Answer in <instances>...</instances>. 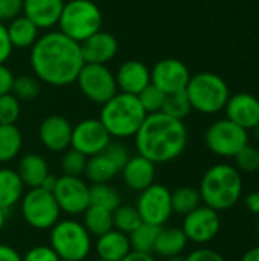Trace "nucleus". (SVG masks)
Returning a JSON list of instances; mask_svg holds the SVG:
<instances>
[{
  "label": "nucleus",
  "mask_w": 259,
  "mask_h": 261,
  "mask_svg": "<svg viewBox=\"0 0 259 261\" xmlns=\"http://www.w3.org/2000/svg\"><path fill=\"white\" fill-rule=\"evenodd\" d=\"M29 61L34 75L53 87L70 86L84 66L79 43L61 31H50L38 37L31 47Z\"/></svg>",
  "instance_id": "nucleus-1"
},
{
  "label": "nucleus",
  "mask_w": 259,
  "mask_h": 261,
  "mask_svg": "<svg viewBox=\"0 0 259 261\" xmlns=\"http://www.w3.org/2000/svg\"><path fill=\"white\" fill-rule=\"evenodd\" d=\"M137 154L153 164H166L177 159L186 148L188 130L183 121L163 112L150 113L134 135Z\"/></svg>",
  "instance_id": "nucleus-2"
},
{
  "label": "nucleus",
  "mask_w": 259,
  "mask_h": 261,
  "mask_svg": "<svg viewBox=\"0 0 259 261\" xmlns=\"http://www.w3.org/2000/svg\"><path fill=\"white\" fill-rule=\"evenodd\" d=\"M198 191L203 205L218 213L226 211L240 202L243 179L234 165L217 164L203 174Z\"/></svg>",
  "instance_id": "nucleus-3"
},
{
  "label": "nucleus",
  "mask_w": 259,
  "mask_h": 261,
  "mask_svg": "<svg viewBox=\"0 0 259 261\" xmlns=\"http://www.w3.org/2000/svg\"><path fill=\"white\" fill-rule=\"evenodd\" d=\"M147 112L140 106L136 95L118 92L111 99L102 104L99 121L104 124L111 138H133L140 128Z\"/></svg>",
  "instance_id": "nucleus-4"
},
{
  "label": "nucleus",
  "mask_w": 259,
  "mask_h": 261,
  "mask_svg": "<svg viewBox=\"0 0 259 261\" xmlns=\"http://www.w3.org/2000/svg\"><path fill=\"white\" fill-rule=\"evenodd\" d=\"M185 92L192 110L205 115L223 110L231 96L226 81L214 72H198L192 75Z\"/></svg>",
  "instance_id": "nucleus-5"
},
{
  "label": "nucleus",
  "mask_w": 259,
  "mask_h": 261,
  "mask_svg": "<svg viewBox=\"0 0 259 261\" xmlns=\"http://www.w3.org/2000/svg\"><path fill=\"white\" fill-rule=\"evenodd\" d=\"M102 26V12L92 0H67L58 20V31L76 43H82Z\"/></svg>",
  "instance_id": "nucleus-6"
},
{
  "label": "nucleus",
  "mask_w": 259,
  "mask_h": 261,
  "mask_svg": "<svg viewBox=\"0 0 259 261\" xmlns=\"http://www.w3.org/2000/svg\"><path fill=\"white\" fill-rule=\"evenodd\" d=\"M50 248L60 258L82 261L92 249V239L82 223L58 220L50 228Z\"/></svg>",
  "instance_id": "nucleus-7"
},
{
  "label": "nucleus",
  "mask_w": 259,
  "mask_h": 261,
  "mask_svg": "<svg viewBox=\"0 0 259 261\" xmlns=\"http://www.w3.org/2000/svg\"><path fill=\"white\" fill-rule=\"evenodd\" d=\"M21 214L29 226L34 229H50L58 220L61 210L52 193L43 188H31L21 197Z\"/></svg>",
  "instance_id": "nucleus-8"
},
{
  "label": "nucleus",
  "mask_w": 259,
  "mask_h": 261,
  "mask_svg": "<svg viewBox=\"0 0 259 261\" xmlns=\"http://www.w3.org/2000/svg\"><path fill=\"white\" fill-rule=\"evenodd\" d=\"M75 83L89 101L101 106L119 92L114 73L107 67V64L84 63Z\"/></svg>",
  "instance_id": "nucleus-9"
},
{
  "label": "nucleus",
  "mask_w": 259,
  "mask_h": 261,
  "mask_svg": "<svg viewBox=\"0 0 259 261\" xmlns=\"http://www.w3.org/2000/svg\"><path fill=\"white\" fill-rule=\"evenodd\" d=\"M205 142L214 154L221 158H234L249 144V133L246 128L224 118L209 125L205 135Z\"/></svg>",
  "instance_id": "nucleus-10"
},
{
  "label": "nucleus",
  "mask_w": 259,
  "mask_h": 261,
  "mask_svg": "<svg viewBox=\"0 0 259 261\" xmlns=\"http://www.w3.org/2000/svg\"><path fill=\"white\" fill-rule=\"evenodd\" d=\"M136 210L142 222L156 226H163L172 216L171 191L160 184L150 185L147 190L140 191Z\"/></svg>",
  "instance_id": "nucleus-11"
},
{
  "label": "nucleus",
  "mask_w": 259,
  "mask_h": 261,
  "mask_svg": "<svg viewBox=\"0 0 259 261\" xmlns=\"http://www.w3.org/2000/svg\"><path fill=\"white\" fill-rule=\"evenodd\" d=\"M221 228V219L218 211L200 205L194 211L185 216L183 219V232L188 239V242L197 243V245H205L212 242Z\"/></svg>",
  "instance_id": "nucleus-12"
},
{
  "label": "nucleus",
  "mask_w": 259,
  "mask_h": 261,
  "mask_svg": "<svg viewBox=\"0 0 259 261\" xmlns=\"http://www.w3.org/2000/svg\"><path fill=\"white\" fill-rule=\"evenodd\" d=\"M89 190L90 187L81 177L63 174L61 177H58L56 187L52 194L63 213L78 216L90 206Z\"/></svg>",
  "instance_id": "nucleus-13"
},
{
  "label": "nucleus",
  "mask_w": 259,
  "mask_h": 261,
  "mask_svg": "<svg viewBox=\"0 0 259 261\" xmlns=\"http://www.w3.org/2000/svg\"><path fill=\"white\" fill-rule=\"evenodd\" d=\"M111 141L110 133L99 121V118H87L79 121L72 128L70 147L85 154L87 158L101 153Z\"/></svg>",
  "instance_id": "nucleus-14"
},
{
  "label": "nucleus",
  "mask_w": 259,
  "mask_h": 261,
  "mask_svg": "<svg viewBox=\"0 0 259 261\" xmlns=\"http://www.w3.org/2000/svg\"><path fill=\"white\" fill-rule=\"evenodd\" d=\"M189 69L177 58L159 60L151 69V84L159 87L166 95L183 92L189 83Z\"/></svg>",
  "instance_id": "nucleus-15"
},
{
  "label": "nucleus",
  "mask_w": 259,
  "mask_h": 261,
  "mask_svg": "<svg viewBox=\"0 0 259 261\" xmlns=\"http://www.w3.org/2000/svg\"><path fill=\"white\" fill-rule=\"evenodd\" d=\"M73 125L60 115H50L44 118L38 128V136L41 144L53 153L64 151L70 147Z\"/></svg>",
  "instance_id": "nucleus-16"
},
{
  "label": "nucleus",
  "mask_w": 259,
  "mask_h": 261,
  "mask_svg": "<svg viewBox=\"0 0 259 261\" xmlns=\"http://www.w3.org/2000/svg\"><path fill=\"white\" fill-rule=\"evenodd\" d=\"M224 110L227 119L246 130H253L259 124V99L252 93L243 92L229 96Z\"/></svg>",
  "instance_id": "nucleus-17"
},
{
  "label": "nucleus",
  "mask_w": 259,
  "mask_h": 261,
  "mask_svg": "<svg viewBox=\"0 0 259 261\" xmlns=\"http://www.w3.org/2000/svg\"><path fill=\"white\" fill-rule=\"evenodd\" d=\"M79 47L84 63L107 64L116 57L119 50V43L113 34L105 31H98L92 37L79 43Z\"/></svg>",
  "instance_id": "nucleus-18"
},
{
  "label": "nucleus",
  "mask_w": 259,
  "mask_h": 261,
  "mask_svg": "<svg viewBox=\"0 0 259 261\" xmlns=\"http://www.w3.org/2000/svg\"><path fill=\"white\" fill-rule=\"evenodd\" d=\"M118 90L128 95H139L151 83V69L139 60H127L114 73Z\"/></svg>",
  "instance_id": "nucleus-19"
},
{
  "label": "nucleus",
  "mask_w": 259,
  "mask_h": 261,
  "mask_svg": "<svg viewBox=\"0 0 259 261\" xmlns=\"http://www.w3.org/2000/svg\"><path fill=\"white\" fill-rule=\"evenodd\" d=\"M66 0H23L21 14L41 29H52L58 24Z\"/></svg>",
  "instance_id": "nucleus-20"
},
{
  "label": "nucleus",
  "mask_w": 259,
  "mask_h": 261,
  "mask_svg": "<svg viewBox=\"0 0 259 261\" xmlns=\"http://www.w3.org/2000/svg\"><path fill=\"white\" fill-rule=\"evenodd\" d=\"M121 173H122L125 185L130 190L140 193L154 184L156 164H153L150 159H147L140 154L130 156V159L127 161V164L124 165Z\"/></svg>",
  "instance_id": "nucleus-21"
},
{
  "label": "nucleus",
  "mask_w": 259,
  "mask_h": 261,
  "mask_svg": "<svg viewBox=\"0 0 259 261\" xmlns=\"http://www.w3.org/2000/svg\"><path fill=\"white\" fill-rule=\"evenodd\" d=\"M130 252H131V246H130L128 236L118 229H111L104 236L98 237L96 254L102 260L121 261Z\"/></svg>",
  "instance_id": "nucleus-22"
},
{
  "label": "nucleus",
  "mask_w": 259,
  "mask_h": 261,
  "mask_svg": "<svg viewBox=\"0 0 259 261\" xmlns=\"http://www.w3.org/2000/svg\"><path fill=\"white\" fill-rule=\"evenodd\" d=\"M15 171L18 173L24 187H29V188L41 187L43 180L50 173L46 159L37 153H27V154L21 156Z\"/></svg>",
  "instance_id": "nucleus-23"
},
{
  "label": "nucleus",
  "mask_w": 259,
  "mask_h": 261,
  "mask_svg": "<svg viewBox=\"0 0 259 261\" xmlns=\"http://www.w3.org/2000/svg\"><path fill=\"white\" fill-rule=\"evenodd\" d=\"M6 31L12 47L17 49H31L40 37V29L23 14L9 20Z\"/></svg>",
  "instance_id": "nucleus-24"
},
{
  "label": "nucleus",
  "mask_w": 259,
  "mask_h": 261,
  "mask_svg": "<svg viewBox=\"0 0 259 261\" xmlns=\"http://www.w3.org/2000/svg\"><path fill=\"white\" fill-rule=\"evenodd\" d=\"M188 245V239L182 228H160L154 245V254L168 258L174 255H182Z\"/></svg>",
  "instance_id": "nucleus-25"
},
{
  "label": "nucleus",
  "mask_w": 259,
  "mask_h": 261,
  "mask_svg": "<svg viewBox=\"0 0 259 261\" xmlns=\"http://www.w3.org/2000/svg\"><path fill=\"white\" fill-rule=\"evenodd\" d=\"M24 194V184L18 173L11 168H0V208L9 210L21 200Z\"/></svg>",
  "instance_id": "nucleus-26"
},
{
  "label": "nucleus",
  "mask_w": 259,
  "mask_h": 261,
  "mask_svg": "<svg viewBox=\"0 0 259 261\" xmlns=\"http://www.w3.org/2000/svg\"><path fill=\"white\" fill-rule=\"evenodd\" d=\"M118 173H121L119 168L104 151L90 156L87 159V165L84 171V174L92 184H108Z\"/></svg>",
  "instance_id": "nucleus-27"
},
{
  "label": "nucleus",
  "mask_w": 259,
  "mask_h": 261,
  "mask_svg": "<svg viewBox=\"0 0 259 261\" xmlns=\"http://www.w3.org/2000/svg\"><path fill=\"white\" fill-rule=\"evenodd\" d=\"M23 136L15 124H0V164L11 162L21 150Z\"/></svg>",
  "instance_id": "nucleus-28"
},
{
  "label": "nucleus",
  "mask_w": 259,
  "mask_h": 261,
  "mask_svg": "<svg viewBox=\"0 0 259 261\" xmlns=\"http://www.w3.org/2000/svg\"><path fill=\"white\" fill-rule=\"evenodd\" d=\"M84 228L90 236L101 237L113 229V211L90 205L84 213Z\"/></svg>",
  "instance_id": "nucleus-29"
},
{
  "label": "nucleus",
  "mask_w": 259,
  "mask_h": 261,
  "mask_svg": "<svg viewBox=\"0 0 259 261\" xmlns=\"http://www.w3.org/2000/svg\"><path fill=\"white\" fill-rule=\"evenodd\" d=\"M160 228L162 226H156V225H150V223L142 222L133 232L128 234L131 251L143 252V254H153L157 236L160 232Z\"/></svg>",
  "instance_id": "nucleus-30"
},
{
  "label": "nucleus",
  "mask_w": 259,
  "mask_h": 261,
  "mask_svg": "<svg viewBox=\"0 0 259 261\" xmlns=\"http://www.w3.org/2000/svg\"><path fill=\"white\" fill-rule=\"evenodd\" d=\"M202 205L200 191L192 187H180L171 193V206L172 213L179 216H186Z\"/></svg>",
  "instance_id": "nucleus-31"
},
{
  "label": "nucleus",
  "mask_w": 259,
  "mask_h": 261,
  "mask_svg": "<svg viewBox=\"0 0 259 261\" xmlns=\"http://www.w3.org/2000/svg\"><path fill=\"white\" fill-rule=\"evenodd\" d=\"M90 205L114 211L121 205V194L108 184H93L89 190Z\"/></svg>",
  "instance_id": "nucleus-32"
},
{
  "label": "nucleus",
  "mask_w": 259,
  "mask_h": 261,
  "mask_svg": "<svg viewBox=\"0 0 259 261\" xmlns=\"http://www.w3.org/2000/svg\"><path fill=\"white\" fill-rule=\"evenodd\" d=\"M41 90V81L35 75H18L14 76L11 93L21 101H34Z\"/></svg>",
  "instance_id": "nucleus-33"
},
{
  "label": "nucleus",
  "mask_w": 259,
  "mask_h": 261,
  "mask_svg": "<svg viewBox=\"0 0 259 261\" xmlns=\"http://www.w3.org/2000/svg\"><path fill=\"white\" fill-rule=\"evenodd\" d=\"M140 223H142V219H140L136 206L119 205L113 211V229H118V231H121V232L128 236Z\"/></svg>",
  "instance_id": "nucleus-34"
},
{
  "label": "nucleus",
  "mask_w": 259,
  "mask_h": 261,
  "mask_svg": "<svg viewBox=\"0 0 259 261\" xmlns=\"http://www.w3.org/2000/svg\"><path fill=\"white\" fill-rule=\"evenodd\" d=\"M162 112L174 119L183 121L191 112V102L186 96V92H176V93H168L162 107Z\"/></svg>",
  "instance_id": "nucleus-35"
},
{
  "label": "nucleus",
  "mask_w": 259,
  "mask_h": 261,
  "mask_svg": "<svg viewBox=\"0 0 259 261\" xmlns=\"http://www.w3.org/2000/svg\"><path fill=\"white\" fill-rule=\"evenodd\" d=\"M165 98H166V93H163L159 87H156L151 83L137 95V99L140 106L143 107V110L147 112V115L162 112Z\"/></svg>",
  "instance_id": "nucleus-36"
},
{
  "label": "nucleus",
  "mask_w": 259,
  "mask_h": 261,
  "mask_svg": "<svg viewBox=\"0 0 259 261\" xmlns=\"http://www.w3.org/2000/svg\"><path fill=\"white\" fill-rule=\"evenodd\" d=\"M87 156L79 153L75 148H70L69 151L64 153L63 159H61V171L64 176H75L79 177L81 174H84L85 171V165H87Z\"/></svg>",
  "instance_id": "nucleus-37"
},
{
  "label": "nucleus",
  "mask_w": 259,
  "mask_h": 261,
  "mask_svg": "<svg viewBox=\"0 0 259 261\" xmlns=\"http://www.w3.org/2000/svg\"><path fill=\"white\" fill-rule=\"evenodd\" d=\"M235 168L243 173H255L259 170V148L252 145L243 147L235 156Z\"/></svg>",
  "instance_id": "nucleus-38"
},
{
  "label": "nucleus",
  "mask_w": 259,
  "mask_h": 261,
  "mask_svg": "<svg viewBox=\"0 0 259 261\" xmlns=\"http://www.w3.org/2000/svg\"><path fill=\"white\" fill-rule=\"evenodd\" d=\"M20 101L11 92L0 95V124H15L20 118Z\"/></svg>",
  "instance_id": "nucleus-39"
},
{
  "label": "nucleus",
  "mask_w": 259,
  "mask_h": 261,
  "mask_svg": "<svg viewBox=\"0 0 259 261\" xmlns=\"http://www.w3.org/2000/svg\"><path fill=\"white\" fill-rule=\"evenodd\" d=\"M102 151L114 162V165L119 168V171L124 168V165H125L127 161L130 159V151H128V148H127L122 142H118V141H110L108 145H107Z\"/></svg>",
  "instance_id": "nucleus-40"
},
{
  "label": "nucleus",
  "mask_w": 259,
  "mask_h": 261,
  "mask_svg": "<svg viewBox=\"0 0 259 261\" xmlns=\"http://www.w3.org/2000/svg\"><path fill=\"white\" fill-rule=\"evenodd\" d=\"M61 258L50 246H35L26 252L21 261H60Z\"/></svg>",
  "instance_id": "nucleus-41"
},
{
  "label": "nucleus",
  "mask_w": 259,
  "mask_h": 261,
  "mask_svg": "<svg viewBox=\"0 0 259 261\" xmlns=\"http://www.w3.org/2000/svg\"><path fill=\"white\" fill-rule=\"evenodd\" d=\"M23 11V0H0V21H9Z\"/></svg>",
  "instance_id": "nucleus-42"
},
{
  "label": "nucleus",
  "mask_w": 259,
  "mask_h": 261,
  "mask_svg": "<svg viewBox=\"0 0 259 261\" xmlns=\"http://www.w3.org/2000/svg\"><path fill=\"white\" fill-rule=\"evenodd\" d=\"M185 261H226L223 258L221 254H218L217 251L214 249H208V248H203V249H197V251H192L188 257H185Z\"/></svg>",
  "instance_id": "nucleus-43"
},
{
  "label": "nucleus",
  "mask_w": 259,
  "mask_h": 261,
  "mask_svg": "<svg viewBox=\"0 0 259 261\" xmlns=\"http://www.w3.org/2000/svg\"><path fill=\"white\" fill-rule=\"evenodd\" d=\"M12 50H14V47H12V44L9 41L8 31H6V24H3L0 21V63L2 64H5L9 60Z\"/></svg>",
  "instance_id": "nucleus-44"
},
{
  "label": "nucleus",
  "mask_w": 259,
  "mask_h": 261,
  "mask_svg": "<svg viewBox=\"0 0 259 261\" xmlns=\"http://www.w3.org/2000/svg\"><path fill=\"white\" fill-rule=\"evenodd\" d=\"M14 83V73L6 64L0 63V95L9 93Z\"/></svg>",
  "instance_id": "nucleus-45"
},
{
  "label": "nucleus",
  "mask_w": 259,
  "mask_h": 261,
  "mask_svg": "<svg viewBox=\"0 0 259 261\" xmlns=\"http://www.w3.org/2000/svg\"><path fill=\"white\" fill-rule=\"evenodd\" d=\"M0 261H21V255L8 245H0Z\"/></svg>",
  "instance_id": "nucleus-46"
},
{
  "label": "nucleus",
  "mask_w": 259,
  "mask_h": 261,
  "mask_svg": "<svg viewBox=\"0 0 259 261\" xmlns=\"http://www.w3.org/2000/svg\"><path fill=\"white\" fill-rule=\"evenodd\" d=\"M244 205H246L247 211L259 216V191H253V193L247 194L244 199Z\"/></svg>",
  "instance_id": "nucleus-47"
},
{
  "label": "nucleus",
  "mask_w": 259,
  "mask_h": 261,
  "mask_svg": "<svg viewBox=\"0 0 259 261\" xmlns=\"http://www.w3.org/2000/svg\"><path fill=\"white\" fill-rule=\"evenodd\" d=\"M121 261H156V258L151 254H143V252L131 251L125 258H122Z\"/></svg>",
  "instance_id": "nucleus-48"
},
{
  "label": "nucleus",
  "mask_w": 259,
  "mask_h": 261,
  "mask_svg": "<svg viewBox=\"0 0 259 261\" xmlns=\"http://www.w3.org/2000/svg\"><path fill=\"white\" fill-rule=\"evenodd\" d=\"M56 182H58V177L49 173L47 177L43 180V184H41L40 188H43V190H46V191H49V193H53V190H55V187H56Z\"/></svg>",
  "instance_id": "nucleus-49"
},
{
  "label": "nucleus",
  "mask_w": 259,
  "mask_h": 261,
  "mask_svg": "<svg viewBox=\"0 0 259 261\" xmlns=\"http://www.w3.org/2000/svg\"><path fill=\"white\" fill-rule=\"evenodd\" d=\"M241 261H259V246L250 248V249L243 255Z\"/></svg>",
  "instance_id": "nucleus-50"
},
{
  "label": "nucleus",
  "mask_w": 259,
  "mask_h": 261,
  "mask_svg": "<svg viewBox=\"0 0 259 261\" xmlns=\"http://www.w3.org/2000/svg\"><path fill=\"white\" fill-rule=\"evenodd\" d=\"M5 220H6V216H5V210L0 208V232L3 231V226H5Z\"/></svg>",
  "instance_id": "nucleus-51"
},
{
  "label": "nucleus",
  "mask_w": 259,
  "mask_h": 261,
  "mask_svg": "<svg viewBox=\"0 0 259 261\" xmlns=\"http://www.w3.org/2000/svg\"><path fill=\"white\" fill-rule=\"evenodd\" d=\"M166 261H185V258L182 255H174V257H168Z\"/></svg>",
  "instance_id": "nucleus-52"
},
{
  "label": "nucleus",
  "mask_w": 259,
  "mask_h": 261,
  "mask_svg": "<svg viewBox=\"0 0 259 261\" xmlns=\"http://www.w3.org/2000/svg\"><path fill=\"white\" fill-rule=\"evenodd\" d=\"M253 132H255V138L259 141V124L255 127V128H253Z\"/></svg>",
  "instance_id": "nucleus-53"
},
{
  "label": "nucleus",
  "mask_w": 259,
  "mask_h": 261,
  "mask_svg": "<svg viewBox=\"0 0 259 261\" xmlns=\"http://www.w3.org/2000/svg\"><path fill=\"white\" fill-rule=\"evenodd\" d=\"M60 261H72V260H66V258H61V260Z\"/></svg>",
  "instance_id": "nucleus-54"
},
{
  "label": "nucleus",
  "mask_w": 259,
  "mask_h": 261,
  "mask_svg": "<svg viewBox=\"0 0 259 261\" xmlns=\"http://www.w3.org/2000/svg\"><path fill=\"white\" fill-rule=\"evenodd\" d=\"M96 261H107V260H102V258H99V260H96Z\"/></svg>",
  "instance_id": "nucleus-55"
},
{
  "label": "nucleus",
  "mask_w": 259,
  "mask_h": 261,
  "mask_svg": "<svg viewBox=\"0 0 259 261\" xmlns=\"http://www.w3.org/2000/svg\"><path fill=\"white\" fill-rule=\"evenodd\" d=\"M258 229H259V226H258Z\"/></svg>",
  "instance_id": "nucleus-56"
}]
</instances>
